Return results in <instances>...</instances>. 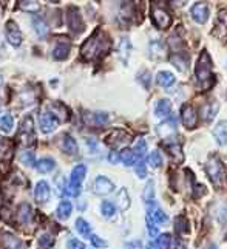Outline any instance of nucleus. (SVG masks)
<instances>
[{
    "instance_id": "nucleus-1",
    "label": "nucleus",
    "mask_w": 227,
    "mask_h": 249,
    "mask_svg": "<svg viewBox=\"0 0 227 249\" xmlns=\"http://www.w3.org/2000/svg\"><path fill=\"white\" fill-rule=\"evenodd\" d=\"M110 47H112L110 39L107 37L104 31L97 30L96 33H93V36H90L87 39V42L82 45L81 54L85 61H96L99 57H102L104 54H107Z\"/></svg>"
},
{
    "instance_id": "nucleus-2",
    "label": "nucleus",
    "mask_w": 227,
    "mask_h": 249,
    "mask_svg": "<svg viewBox=\"0 0 227 249\" xmlns=\"http://www.w3.org/2000/svg\"><path fill=\"white\" fill-rule=\"evenodd\" d=\"M195 73H196V81H198V85L201 87V90L207 91L212 88V85L215 84V76L212 73V59H210L207 51L201 53Z\"/></svg>"
},
{
    "instance_id": "nucleus-3",
    "label": "nucleus",
    "mask_w": 227,
    "mask_h": 249,
    "mask_svg": "<svg viewBox=\"0 0 227 249\" xmlns=\"http://www.w3.org/2000/svg\"><path fill=\"white\" fill-rule=\"evenodd\" d=\"M87 175V166L85 164H78L76 167L71 170V175H70V183L66 186L65 192L68 194L70 197H78L81 194V186H82V181Z\"/></svg>"
},
{
    "instance_id": "nucleus-4",
    "label": "nucleus",
    "mask_w": 227,
    "mask_h": 249,
    "mask_svg": "<svg viewBox=\"0 0 227 249\" xmlns=\"http://www.w3.org/2000/svg\"><path fill=\"white\" fill-rule=\"evenodd\" d=\"M19 141L23 147H31L36 143V132H34V121L30 115H27L20 122L19 129Z\"/></svg>"
},
{
    "instance_id": "nucleus-5",
    "label": "nucleus",
    "mask_w": 227,
    "mask_h": 249,
    "mask_svg": "<svg viewBox=\"0 0 227 249\" xmlns=\"http://www.w3.org/2000/svg\"><path fill=\"white\" fill-rule=\"evenodd\" d=\"M151 20H153V23L158 28H162V30L169 28L172 23V17L169 11L161 5L159 0H155V2L151 3Z\"/></svg>"
},
{
    "instance_id": "nucleus-6",
    "label": "nucleus",
    "mask_w": 227,
    "mask_h": 249,
    "mask_svg": "<svg viewBox=\"0 0 227 249\" xmlns=\"http://www.w3.org/2000/svg\"><path fill=\"white\" fill-rule=\"evenodd\" d=\"M206 170L209 173L210 180H212L215 184H221V181L224 180V167L220 161L216 158H210L209 163L206 164Z\"/></svg>"
},
{
    "instance_id": "nucleus-7",
    "label": "nucleus",
    "mask_w": 227,
    "mask_h": 249,
    "mask_svg": "<svg viewBox=\"0 0 227 249\" xmlns=\"http://www.w3.org/2000/svg\"><path fill=\"white\" fill-rule=\"evenodd\" d=\"M59 121L61 119H59L56 115H53L51 112H42L39 115V126L44 133H51V132H54Z\"/></svg>"
},
{
    "instance_id": "nucleus-8",
    "label": "nucleus",
    "mask_w": 227,
    "mask_h": 249,
    "mask_svg": "<svg viewBox=\"0 0 227 249\" xmlns=\"http://www.w3.org/2000/svg\"><path fill=\"white\" fill-rule=\"evenodd\" d=\"M5 34H6V39L8 42L14 47H19L23 40V36H22V31L19 30V27L16 25V22L10 20L6 22V27H5Z\"/></svg>"
},
{
    "instance_id": "nucleus-9",
    "label": "nucleus",
    "mask_w": 227,
    "mask_h": 249,
    "mask_svg": "<svg viewBox=\"0 0 227 249\" xmlns=\"http://www.w3.org/2000/svg\"><path fill=\"white\" fill-rule=\"evenodd\" d=\"M66 19H68V27L70 30L74 33V34H79V33L83 30V22H82V17H81V13L78 8H68L66 10Z\"/></svg>"
},
{
    "instance_id": "nucleus-10",
    "label": "nucleus",
    "mask_w": 227,
    "mask_h": 249,
    "mask_svg": "<svg viewBox=\"0 0 227 249\" xmlns=\"http://www.w3.org/2000/svg\"><path fill=\"white\" fill-rule=\"evenodd\" d=\"M190 14L193 20L196 23H206L209 20V16H210V11H209V5L204 3V2H198L192 6L190 10Z\"/></svg>"
},
{
    "instance_id": "nucleus-11",
    "label": "nucleus",
    "mask_w": 227,
    "mask_h": 249,
    "mask_svg": "<svg viewBox=\"0 0 227 249\" xmlns=\"http://www.w3.org/2000/svg\"><path fill=\"white\" fill-rule=\"evenodd\" d=\"M93 190L97 195H108L114 190V184L112 180H108L107 177H97L95 180Z\"/></svg>"
},
{
    "instance_id": "nucleus-12",
    "label": "nucleus",
    "mask_w": 227,
    "mask_h": 249,
    "mask_svg": "<svg viewBox=\"0 0 227 249\" xmlns=\"http://www.w3.org/2000/svg\"><path fill=\"white\" fill-rule=\"evenodd\" d=\"M181 119L187 129H195L198 124V115L192 105H184L181 112Z\"/></svg>"
},
{
    "instance_id": "nucleus-13",
    "label": "nucleus",
    "mask_w": 227,
    "mask_h": 249,
    "mask_svg": "<svg viewBox=\"0 0 227 249\" xmlns=\"http://www.w3.org/2000/svg\"><path fill=\"white\" fill-rule=\"evenodd\" d=\"M0 246H2V249H25V243L19 237L10 234V232H5L2 235V238H0Z\"/></svg>"
},
{
    "instance_id": "nucleus-14",
    "label": "nucleus",
    "mask_w": 227,
    "mask_h": 249,
    "mask_svg": "<svg viewBox=\"0 0 227 249\" xmlns=\"http://www.w3.org/2000/svg\"><path fill=\"white\" fill-rule=\"evenodd\" d=\"M49 195H51V189L47 181H39L36 187H34V198L37 203H47L49 200Z\"/></svg>"
},
{
    "instance_id": "nucleus-15",
    "label": "nucleus",
    "mask_w": 227,
    "mask_h": 249,
    "mask_svg": "<svg viewBox=\"0 0 227 249\" xmlns=\"http://www.w3.org/2000/svg\"><path fill=\"white\" fill-rule=\"evenodd\" d=\"M83 119H85V122L90 124V126H104V124H107L108 119H110V116L104 112H95V113H87L83 116Z\"/></svg>"
},
{
    "instance_id": "nucleus-16",
    "label": "nucleus",
    "mask_w": 227,
    "mask_h": 249,
    "mask_svg": "<svg viewBox=\"0 0 227 249\" xmlns=\"http://www.w3.org/2000/svg\"><path fill=\"white\" fill-rule=\"evenodd\" d=\"M70 54V42L65 40V42H59L56 44L54 50H53V57L56 61H65Z\"/></svg>"
},
{
    "instance_id": "nucleus-17",
    "label": "nucleus",
    "mask_w": 227,
    "mask_h": 249,
    "mask_svg": "<svg viewBox=\"0 0 227 249\" xmlns=\"http://www.w3.org/2000/svg\"><path fill=\"white\" fill-rule=\"evenodd\" d=\"M32 214H34V212H32V207L28 203H23L19 207V214H17L20 225H30L31 220H32Z\"/></svg>"
},
{
    "instance_id": "nucleus-18",
    "label": "nucleus",
    "mask_w": 227,
    "mask_h": 249,
    "mask_svg": "<svg viewBox=\"0 0 227 249\" xmlns=\"http://www.w3.org/2000/svg\"><path fill=\"white\" fill-rule=\"evenodd\" d=\"M31 23H32V27H34V31L37 33L39 37H45L48 34V31H49L48 25L44 19L39 17V16H32Z\"/></svg>"
},
{
    "instance_id": "nucleus-19",
    "label": "nucleus",
    "mask_w": 227,
    "mask_h": 249,
    "mask_svg": "<svg viewBox=\"0 0 227 249\" xmlns=\"http://www.w3.org/2000/svg\"><path fill=\"white\" fill-rule=\"evenodd\" d=\"M218 110H220V105L218 104H206L201 107V118L206 122H210L216 116Z\"/></svg>"
},
{
    "instance_id": "nucleus-20",
    "label": "nucleus",
    "mask_w": 227,
    "mask_h": 249,
    "mask_svg": "<svg viewBox=\"0 0 227 249\" xmlns=\"http://www.w3.org/2000/svg\"><path fill=\"white\" fill-rule=\"evenodd\" d=\"M62 150L68 155H78V143H76V139L70 135H65L64 139H62Z\"/></svg>"
},
{
    "instance_id": "nucleus-21",
    "label": "nucleus",
    "mask_w": 227,
    "mask_h": 249,
    "mask_svg": "<svg viewBox=\"0 0 227 249\" xmlns=\"http://www.w3.org/2000/svg\"><path fill=\"white\" fill-rule=\"evenodd\" d=\"M213 136L220 146H224L227 143V122L218 124V126L213 129Z\"/></svg>"
},
{
    "instance_id": "nucleus-22",
    "label": "nucleus",
    "mask_w": 227,
    "mask_h": 249,
    "mask_svg": "<svg viewBox=\"0 0 227 249\" xmlns=\"http://www.w3.org/2000/svg\"><path fill=\"white\" fill-rule=\"evenodd\" d=\"M125 141H129V135L122 130H114L110 136H107V144L114 146V147L125 143Z\"/></svg>"
},
{
    "instance_id": "nucleus-23",
    "label": "nucleus",
    "mask_w": 227,
    "mask_h": 249,
    "mask_svg": "<svg viewBox=\"0 0 227 249\" xmlns=\"http://www.w3.org/2000/svg\"><path fill=\"white\" fill-rule=\"evenodd\" d=\"M73 212V204L70 201H61L56 209V215L59 220H66Z\"/></svg>"
},
{
    "instance_id": "nucleus-24",
    "label": "nucleus",
    "mask_w": 227,
    "mask_h": 249,
    "mask_svg": "<svg viewBox=\"0 0 227 249\" xmlns=\"http://www.w3.org/2000/svg\"><path fill=\"white\" fill-rule=\"evenodd\" d=\"M170 112H172V104L170 101H167V99H162V101H159L156 104L155 113L158 118H167V116L170 115Z\"/></svg>"
},
{
    "instance_id": "nucleus-25",
    "label": "nucleus",
    "mask_w": 227,
    "mask_h": 249,
    "mask_svg": "<svg viewBox=\"0 0 227 249\" xmlns=\"http://www.w3.org/2000/svg\"><path fill=\"white\" fill-rule=\"evenodd\" d=\"M17 8L27 13H37L40 10L37 0H17Z\"/></svg>"
},
{
    "instance_id": "nucleus-26",
    "label": "nucleus",
    "mask_w": 227,
    "mask_h": 249,
    "mask_svg": "<svg viewBox=\"0 0 227 249\" xmlns=\"http://www.w3.org/2000/svg\"><path fill=\"white\" fill-rule=\"evenodd\" d=\"M54 167H56V163L53 158H42L36 164V169L40 173H49L51 170H54Z\"/></svg>"
},
{
    "instance_id": "nucleus-27",
    "label": "nucleus",
    "mask_w": 227,
    "mask_h": 249,
    "mask_svg": "<svg viewBox=\"0 0 227 249\" xmlns=\"http://www.w3.org/2000/svg\"><path fill=\"white\" fill-rule=\"evenodd\" d=\"M156 81L161 87H170L175 84V76L170 71H159L156 76Z\"/></svg>"
},
{
    "instance_id": "nucleus-28",
    "label": "nucleus",
    "mask_w": 227,
    "mask_h": 249,
    "mask_svg": "<svg viewBox=\"0 0 227 249\" xmlns=\"http://www.w3.org/2000/svg\"><path fill=\"white\" fill-rule=\"evenodd\" d=\"M165 149H167V152H169V155L172 156V158L176 161V163H182L184 160V155L181 152V146L179 144H165Z\"/></svg>"
},
{
    "instance_id": "nucleus-29",
    "label": "nucleus",
    "mask_w": 227,
    "mask_h": 249,
    "mask_svg": "<svg viewBox=\"0 0 227 249\" xmlns=\"http://www.w3.org/2000/svg\"><path fill=\"white\" fill-rule=\"evenodd\" d=\"M76 229H78V232L83 238H91V228L87 220H83V218L76 220Z\"/></svg>"
},
{
    "instance_id": "nucleus-30",
    "label": "nucleus",
    "mask_w": 227,
    "mask_h": 249,
    "mask_svg": "<svg viewBox=\"0 0 227 249\" xmlns=\"http://www.w3.org/2000/svg\"><path fill=\"white\" fill-rule=\"evenodd\" d=\"M172 62H173V65L179 71H186L187 70V65H189V57L181 54V53H176L175 56H172Z\"/></svg>"
},
{
    "instance_id": "nucleus-31",
    "label": "nucleus",
    "mask_w": 227,
    "mask_h": 249,
    "mask_svg": "<svg viewBox=\"0 0 227 249\" xmlns=\"http://www.w3.org/2000/svg\"><path fill=\"white\" fill-rule=\"evenodd\" d=\"M119 155H121V161L125 166H133L138 161V155L134 153V150H130V149H124L122 152H119Z\"/></svg>"
},
{
    "instance_id": "nucleus-32",
    "label": "nucleus",
    "mask_w": 227,
    "mask_h": 249,
    "mask_svg": "<svg viewBox=\"0 0 227 249\" xmlns=\"http://www.w3.org/2000/svg\"><path fill=\"white\" fill-rule=\"evenodd\" d=\"M150 54L153 57H161L164 56V44L159 39H155L150 42Z\"/></svg>"
},
{
    "instance_id": "nucleus-33",
    "label": "nucleus",
    "mask_w": 227,
    "mask_h": 249,
    "mask_svg": "<svg viewBox=\"0 0 227 249\" xmlns=\"http://www.w3.org/2000/svg\"><path fill=\"white\" fill-rule=\"evenodd\" d=\"M0 129H2V132H5V133H11L14 129V118L11 115L2 116V119H0Z\"/></svg>"
},
{
    "instance_id": "nucleus-34",
    "label": "nucleus",
    "mask_w": 227,
    "mask_h": 249,
    "mask_svg": "<svg viewBox=\"0 0 227 249\" xmlns=\"http://www.w3.org/2000/svg\"><path fill=\"white\" fill-rule=\"evenodd\" d=\"M100 212H102L104 217L110 218V217H113V215H114L116 207H114V204L112 201H104L102 204H100Z\"/></svg>"
},
{
    "instance_id": "nucleus-35",
    "label": "nucleus",
    "mask_w": 227,
    "mask_h": 249,
    "mask_svg": "<svg viewBox=\"0 0 227 249\" xmlns=\"http://www.w3.org/2000/svg\"><path fill=\"white\" fill-rule=\"evenodd\" d=\"M53 245H54V238L51 234H42L39 237V246L42 249H49Z\"/></svg>"
},
{
    "instance_id": "nucleus-36",
    "label": "nucleus",
    "mask_w": 227,
    "mask_h": 249,
    "mask_svg": "<svg viewBox=\"0 0 227 249\" xmlns=\"http://www.w3.org/2000/svg\"><path fill=\"white\" fill-rule=\"evenodd\" d=\"M175 229L179 234H184V232H189V221L184 217H178L175 221Z\"/></svg>"
},
{
    "instance_id": "nucleus-37",
    "label": "nucleus",
    "mask_w": 227,
    "mask_h": 249,
    "mask_svg": "<svg viewBox=\"0 0 227 249\" xmlns=\"http://www.w3.org/2000/svg\"><path fill=\"white\" fill-rule=\"evenodd\" d=\"M156 245L159 246V249H169L172 245V237L169 234L159 235V238L156 240Z\"/></svg>"
},
{
    "instance_id": "nucleus-38",
    "label": "nucleus",
    "mask_w": 227,
    "mask_h": 249,
    "mask_svg": "<svg viewBox=\"0 0 227 249\" xmlns=\"http://www.w3.org/2000/svg\"><path fill=\"white\" fill-rule=\"evenodd\" d=\"M148 164L155 169H158L159 166L162 164V158H161V155H159V152H151V155L148 156Z\"/></svg>"
},
{
    "instance_id": "nucleus-39",
    "label": "nucleus",
    "mask_w": 227,
    "mask_h": 249,
    "mask_svg": "<svg viewBox=\"0 0 227 249\" xmlns=\"http://www.w3.org/2000/svg\"><path fill=\"white\" fill-rule=\"evenodd\" d=\"M20 160H22L23 164H27V166H34V164H37L36 163V156H34V153H32V152H23L20 155Z\"/></svg>"
},
{
    "instance_id": "nucleus-40",
    "label": "nucleus",
    "mask_w": 227,
    "mask_h": 249,
    "mask_svg": "<svg viewBox=\"0 0 227 249\" xmlns=\"http://www.w3.org/2000/svg\"><path fill=\"white\" fill-rule=\"evenodd\" d=\"M147 152V143L144 139H139L136 143V147H134V153L138 155V158H142Z\"/></svg>"
},
{
    "instance_id": "nucleus-41",
    "label": "nucleus",
    "mask_w": 227,
    "mask_h": 249,
    "mask_svg": "<svg viewBox=\"0 0 227 249\" xmlns=\"http://www.w3.org/2000/svg\"><path fill=\"white\" fill-rule=\"evenodd\" d=\"M129 51H130V42H129V39H122L121 44H119V53L124 56V61L127 59Z\"/></svg>"
},
{
    "instance_id": "nucleus-42",
    "label": "nucleus",
    "mask_w": 227,
    "mask_h": 249,
    "mask_svg": "<svg viewBox=\"0 0 227 249\" xmlns=\"http://www.w3.org/2000/svg\"><path fill=\"white\" fill-rule=\"evenodd\" d=\"M147 229H148V234L151 237H156L158 235V228H156V223L151 220L148 215H147Z\"/></svg>"
},
{
    "instance_id": "nucleus-43",
    "label": "nucleus",
    "mask_w": 227,
    "mask_h": 249,
    "mask_svg": "<svg viewBox=\"0 0 227 249\" xmlns=\"http://www.w3.org/2000/svg\"><path fill=\"white\" fill-rule=\"evenodd\" d=\"M153 194H155V190H153V181H148L147 183V187H146V201H151V198H153Z\"/></svg>"
},
{
    "instance_id": "nucleus-44",
    "label": "nucleus",
    "mask_w": 227,
    "mask_h": 249,
    "mask_svg": "<svg viewBox=\"0 0 227 249\" xmlns=\"http://www.w3.org/2000/svg\"><path fill=\"white\" fill-rule=\"evenodd\" d=\"M91 245H93L95 248H104V246H107V242L105 240H102L99 235H91Z\"/></svg>"
},
{
    "instance_id": "nucleus-45",
    "label": "nucleus",
    "mask_w": 227,
    "mask_h": 249,
    "mask_svg": "<svg viewBox=\"0 0 227 249\" xmlns=\"http://www.w3.org/2000/svg\"><path fill=\"white\" fill-rule=\"evenodd\" d=\"M136 175L139 177V178H146V175H147V170H146V163H139L138 166H136Z\"/></svg>"
},
{
    "instance_id": "nucleus-46",
    "label": "nucleus",
    "mask_w": 227,
    "mask_h": 249,
    "mask_svg": "<svg viewBox=\"0 0 227 249\" xmlns=\"http://www.w3.org/2000/svg\"><path fill=\"white\" fill-rule=\"evenodd\" d=\"M70 246H71V249H87L85 248V245H83L82 242H79V240H70Z\"/></svg>"
},
{
    "instance_id": "nucleus-47",
    "label": "nucleus",
    "mask_w": 227,
    "mask_h": 249,
    "mask_svg": "<svg viewBox=\"0 0 227 249\" xmlns=\"http://www.w3.org/2000/svg\"><path fill=\"white\" fill-rule=\"evenodd\" d=\"M108 161H110L112 164H116L117 161H121V155L117 152H112L110 156H108Z\"/></svg>"
},
{
    "instance_id": "nucleus-48",
    "label": "nucleus",
    "mask_w": 227,
    "mask_h": 249,
    "mask_svg": "<svg viewBox=\"0 0 227 249\" xmlns=\"http://www.w3.org/2000/svg\"><path fill=\"white\" fill-rule=\"evenodd\" d=\"M125 246H127V249H141V242H138V240H136V242H130Z\"/></svg>"
},
{
    "instance_id": "nucleus-49",
    "label": "nucleus",
    "mask_w": 227,
    "mask_h": 249,
    "mask_svg": "<svg viewBox=\"0 0 227 249\" xmlns=\"http://www.w3.org/2000/svg\"><path fill=\"white\" fill-rule=\"evenodd\" d=\"M186 2H187V0H170V3L173 6H182Z\"/></svg>"
},
{
    "instance_id": "nucleus-50",
    "label": "nucleus",
    "mask_w": 227,
    "mask_h": 249,
    "mask_svg": "<svg viewBox=\"0 0 227 249\" xmlns=\"http://www.w3.org/2000/svg\"><path fill=\"white\" fill-rule=\"evenodd\" d=\"M146 249H159V246L156 245V242H150Z\"/></svg>"
},
{
    "instance_id": "nucleus-51",
    "label": "nucleus",
    "mask_w": 227,
    "mask_h": 249,
    "mask_svg": "<svg viewBox=\"0 0 227 249\" xmlns=\"http://www.w3.org/2000/svg\"><path fill=\"white\" fill-rule=\"evenodd\" d=\"M206 249H218V248H216L215 245H209V246H207Z\"/></svg>"
},
{
    "instance_id": "nucleus-52",
    "label": "nucleus",
    "mask_w": 227,
    "mask_h": 249,
    "mask_svg": "<svg viewBox=\"0 0 227 249\" xmlns=\"http://www.w3.org/2000/svg\"><path fill=\"white\" fill-rule=\"evenodd\" d=\"M48 2H51V3H57L59 0H48Z\"/></svg>"
},
{
    "instance_id": "nucleus-53",
    "label": "nucleus",
    "mask_w": 227,
    "mask_h": 249,
    "mask_svg": "<svg viewBox=\"0 0 227 249\" xmlns=\"http://www.w3.org/2000/svg\"><path fill=\"white\" fill-rule=\"evenodd\" d=\"M178 249H186V246H184V245H179V248Z\"/></svg>"
},
{
    "instance_id": "nucleus-54",
    "label": "nucleus",
    "mask_w": 227,
    "mask_h": 249,
    "mask_svg": "<svg viewBox=\"0 0 227 249\" xmlns=\"http://www.w3.org/2000/svg\"><path fill=\"white\" fill-rule=\"evenodd\" d=\"M0 85H2V74H0Z\"/></svg>"
},
{
    "instance_id": "nucleus-55",
    "label": "nucleus",
    "mask_w": 227,
    "mask_h": 249,
    "mask_svg": "<svg viewBox=\"0 0 227 249\" xmlns=\"http://www.w3.org/2000/svg\"><path fill=\"white\" fill-rule=\"evenodd\" d=\"M0 149H2V138H0Z\"/></svg>"
}]
</instances>
